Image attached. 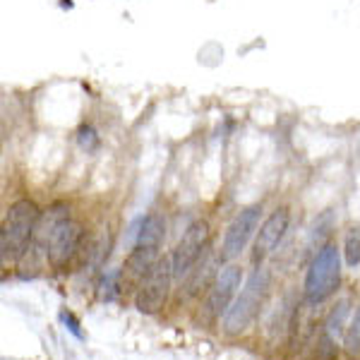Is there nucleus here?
I'll use <instances>...</instances> for the list:
<instances>
[{
  "mask_svg": "<svg viewBox=\"0 0 360 360\" xmlns=\"http://www.w3.org/2000/svg\"><path fill=\"white\" fill-rule=\"evenodd\" d=\"M39 217L41 212L32 200H17L8 207L0 229V257L5 264L17 262L27 255L37 236Z\"/></svg>",
  "mask_w": 360,
  "mask_h": 360,
  "instance_id": "f257e3e1",
  "label": "nucleus"
},
{
  "mask_svg": "<svg viewBox=\"0 0 360 360\" xmlns=\"http://www.w3.org/2000/svg\"><path fill=\"white\" fill-rule=\"evenodd\" d=\"M271 288V274L269 269H264L262 264L255 266V271L245 278L240 293L236 295L233 305L229 307V312L224 315V332L226 334H240L245 332L250 324L255 322V317L259 315V307L264 305V298Z\"/></svg>",
  "mask_w": 360,
  "mask_h": 360,
  "instance_id": "f03ea898",
  "label": "nucleus"
},
{
  "mask_svg": "<svg viewBox=\"0 0 360 360\" xmlns=\"http://www.w3.org/2000/svg\"><path fill=\"white\" fill-rule=\"evenodd\" d=\"M341 283V250L334 243H327L312 257L305 276V300L310 305H319L336 293Z\"/></svg>",
  "mask_w": 360,
  "mask_h": 360,
  "instance_id": "7ed1b4c3",
  "label": "nucleus"
},
{
  "mask_svg": "<svg viewBox=\"0 0 360 360\" xmlns=\"http://www.w3.org/2000/svg\"><path fill=\"white\" fill-rule=\"evenodd\" d=\"M173 278H176V274H173V259L159 257V262L144 276V281L139 283L135 293V307L142 315H156V312L164 310L168 303V295H171Z\"/></svg>",
  "mask_w": 360,
  "mask_h": 360,
  "instance_id": "20e7f679",
  "label": "nucleus"
},
{
  "mask_svg": "<svg viewBox=\"0 0 360 360\" xmlns=\"http://www.w3.org/2000/svg\"><path fill=\"white\" fill-rule=\"evenodd\" d=\"M209 236H212V231H209V224L205 219H197V221H193L188 229H185V233L180 236L178 245L171 255L173 274H176V278L188 276V271L197 264V259L207 252Z\"/></svg>",
  "mask_w": 360,
  "mask_h": 360,
  "instance_id": "39448f33",
  "label": "nucleus"
},
{
  "mask_svg": "<svg viewBox=\"0 0 360 360\" xmlns=\"http://www.w3.org/2000/svg\"><path fill=\"white\" fill-rule=\"evenodd\" d=\"M259 219H262V205H250L245 209L236 214V219L231 221V226L226 229L224 243H221V262L229 264L233 262L238 255L248 248L250 238L257 236L259 229Z\"/></svg>",
  "mask_w": 360,
  "mask_h": 360,
  "instance_id": "423d86ee",
  "label": "nucleus"
},
{
  "mask_svg": "<svg viewBox=\"0 0 360 360\" xmlns=\"http://www.w3.org/2000/svg\"><path fill=\"white\" fill-rule=\"evenodd\" d=\"M243 283V269L233 262L224 264V269L219 271V276L214 278L212 288L207 293V300H205V317L209 322H217L219 317L229 312V307L233 305V298H236V291L240 288Z\"/></svg>",
  "mask_w": 360,
  "mask_h": 360,
  "instance_id": "0eeeda50",
  "label": "nucleus"
},
{
  "mask_svg": "<svg viewBox=\"0 0 360 360\" xmlns=\"http://www.w3.org/2000/svg\"><path fill=\"white\" fill-rule=\"evenodd\" d=\"M288 224H291V212L288 207H278L269 217L259 224L257 229V236H255V243H252V264L259 266L269 257L271 252L278 248V243L283 240L288 231Z\"/></svg>",
  "mask_w": 360,
  "mask_h": 360,
  "instance_id": "6e6552de",
  "label": "nucleus"
},
{
  "mask_svg": "<svg viewBox=\"0 0 360 360\" xmlns=\"http://www.w3.org/2000/svg\"><path fill=\"white\" fill-rule=\"evenodd\" d=\"M84 240V229L82 224L70 221L65 226H60V231L51 238V243L46 245V259L53 269H65V266L77 257L79 248Z\"/></svg>",
  "mask_w": 360,
  "mask_h": 360,
  "instance_id": "1a4fd4ad",
  "label": "nucleus"
},
{
  "mask_svg": "<svg viewBox=\"0 0 360 360\" xmlns=\"http://www.w3.org/2000/svg\"><path fill=\"white\" fill-rule=\"evenodd\" d=\"M156 262H159V248H142V245L132 248L123 269H120V291L139 288V283L144 281V276L152 271V266Z\"/></svg>",
  "mask_w": 360,
  "mask_h": 360,
  "instance_id": "9d476101",
  "label": "nucleus"
},
{
  "mask_svg": "<svg viewBox=\"0 0 360 360\" xmlns=\"http://www.w3.org/2000/svg\"><path fill=\"white\" fill-rule=\"evenodd\" d=\"M224 264L221 262V255H214L212 248L207 250L205 255H202L200 259H197V264L193 266V269L188 271V276H185V295L188 298H197L202 291H209L214 283V278L219 276L217 266Z\"/></svg>",
  "mask_w": 360,
  "mask_h": 360,
  "instance_id": "9b49d317",
  "label": "nucleus"
},
{
  "mask_svg": "<svg viewBox=\"0 0 360 360\" xmlns=\"http://www.w3.org/2000/svg\"><path fill=\"white\" fill-rule=\"evenodd\" d=\"M70 219H72V217H70V205H68V202H53V205H49V209H44L41 217H39L37 236H34L32 245L46 252V245L51 243V238H53L58 231H60V226H65Z\"/></svg>",
  "mask_w": 360,
  "mask_h": 360,
  "instance_id": "f8f14e48",
  "label": "nucleus"
},
{
  "mask_svg": "<svg viewBox=\"0 0 360 360\" xmlns=\"http://www.w3.org/2000/svg\"><path fill=\"white\" fill-rule=\"evenodd\" d=\"M166 238V221L161 214H149L147 219L139 221V233H137V240L135 245H142V248H161Z\"/></svg>",
  "mask_w": 360,
  "mask_h": 360,
  "instance_id": "ddd939ff",
  "label": "nucleus"
},
{
  "mask_svg": "<svg viewBox=\"0 0 360 360\" xmlns=\"http://www.w3.org/2000/svg\"><path fill=\"white\" fill-rule=\"evenodd\" d=\"M348 310H351V303L348 300H341L332 307V312L327 315V322H324V332L322 336L327 339L336 341L341 334H344V324H346V317H348Z\"/></svg>",
  "mask_w": 360,
  "mask_h": 360,
  "instance_id": "4468645a",
  "label": "nucleus"
},
{
  "mask_svg": "<svg viewBox=\"0 0 360 360\" xmlns=\"http://www.w3.org/2000/svg\"><path fill=\"white\" fill-rule=\"evenodd\" d=\"M344 259L348 266L360 264V229H351L344 240Z\"/></svg>",
  "mask_w": 360,
  "mask_h": 360,
  "instance_id": "2eb2a0df",
  "label": "nucleus"
},
{
  "mask_svg": "<svg viewBox=\"0 0 360 360\" xmlns=\"http://www.w3.org/2000/svg\"><path fill=\"white\" fill-rule=\"evenodd\" d=\"M344 346L351 356H360V307L351 319V327H348L344 334Z\"/></svg>",
  "mask_w": 360,
  "mask_h": 360,
  "instance_id": "dca6fc26",
  "label": "nucleus"
},
{
  "mask_svg": "<svg viewBox=\"0 0 360 360\" xmlns=\"http://www.w3.org/2000/svg\"><path fill=\"white\" fill-rule=\"evenodd\" d=\"M77 142H79V147H82L84 152L89 154V152H96L98 144H101V139H98V132L91 125H79Z\"/></svg>",
  "mask_w": 360,
  "mask_h": 360,
  "instance_id": "f3484780",
  "label": "nucleus"
},
{
  "mask_svg": "<svg viewBox=\"0 0 360 360\" xmlns=\"http://www.w3.org/2000/svg\"><path fill=\"white\" fill-rule=\"evenodd\" d=\"M60 322L65 324V329L70 334L75 336V339H79V341H84V332H82V324H79V319L75 317V312H70V310H60Z\"/></svg>",
  "mask_w": 360,
  "mask_h": 360,
  "instance_id": "a211bd4d",
  "label": "nucleus"
}]
</instances>
